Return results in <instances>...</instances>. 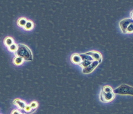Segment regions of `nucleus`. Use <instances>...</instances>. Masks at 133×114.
I'll return each mask as SVG.
<instances>
[{"mask_svg":"<svg viewBox=\"0 0 133 114\" xmlns=\"http://www.w3.org/2000/svg\"><path fill=\"white\" fill-rule=\"evenodd\" d=\"M86 54H87L88 55H90L92 58V59H93L94 61H99L100 63H101L102 59V55L101 53L98 52V51H90V52L86 53Z\"/></svg>","mask_w":133,"mask_h":114,"instance_id":"423d86ee","label":"nucleus"},{"mask_svg":"<svg viewBox=\"0 0 133 114\" xmlns=\"http://www.w3.org/2000/svg\"><path fill=\"white\" fill-rule=\"evenodd\" d=\"M24 62H25V61H24V60L22 58H21V57L17 56H15L14 57V58L13 59V64H14L16 66L21 65H22L23 64Z\"/></svg>","mask_w":133,"mask_h":114,"instance_id":"1a4fd4ad","label":"nucleus"},{"mask_svg":"<svg viewBox=\"0 0 133 114\" xmlns=\"http://www.w3.org/2000/svg\"><path fill=\"white\" fill-rule=\"evenodd\" d=\"M14 55L21 57L25 61H31L33 60V55L31 50L23 44H18V50L14 53Z\"/></svg>","mask_w":133,"mask_h":114,"instance_id":"f257e3e1","label":"nucleus"},{"mask_svg":"<svg viewBox=\"0 0 133 114\" xmlns=\"http://www.w3.org/2000/svg\"><path fill=\"white\" fill-rule=\"evenodd\" d=\"M133 34V23H130L126 31V34Z\"/></svg>","mask_w":133,"mask_h":114,"instance_id":"f3484780","label":"nucleus"},{"mask_svg":"<svg viewBox=\"0 0 133 114\" xmlns=\"http://www.w3.org/2000/svg\"><path fill=\"white\" fill-rule=\"evenodd\" d=\"M100 62L99 61H93L92 63L88 66L83 69L82 72L84 74H89L92 73L93 70L99 66Z\"/></svg>","mask_w":133,"mask_h":114,"instance_id":"39448f33","label":"nucleus"},{"mask_svg":"<svg viewBox=\"0 0 133 114\" xmlns=\"http://www.w3.org/2000/svg\"><path fill=\"white\" fill-rule=\"evenodd\" d=\"M102 91L104 92H106V93H108V92H112L113 91V89H112V88L110 86L108 85H106L102 87Z\"/></svg>","mask_w":133,"mask_h":114,"instance_id":"2eb2a0df","label":"nucleus"},{"mask_svg":"<svg viewBox=\"0 0 133 114\" xmlns=\"http://www.w3.org/2000/svg\"><path fill=\"white\" fill-rule=\"evenodd\" d=\"M29 104L30 105L32 110H37V108L39 106L38 103L37 101H32Z\"/></svg>","mask_w":133,"mask_h":114,"instance_id":"a211bd4d","label":"nucleus"},{"mask_svg":"<svg viewBox=\"0 0 133 114\" xmlns=\"http://www.w3.org/2000/svg\"><path fill=\"white\" fill-rule=\"evenodd\" d=\"M23 110L25 111V112L27 114H28V113L30 114L31 113H32L31 111H32V110H32L31 107L30 106V105L29 104H27L26 106H25V108H24Z\"/></svg>","mask_w":133,"mask_h":114,"instance_id":"dca6fc26","label":"nucleus"},{"mask_svg":"<svg viewBox=\"0 0 133 114\" xmlns=\"http://www.w3.org/2000/svg\"><path fill=\"white\" fill-rule=\"evenodd\" d=\"M13 103L14 105L18 107V109L20 110H24L25 106H26L27 103L24 101V100H22L19 98H16L14 100H13Z\"/></svg>","mask_w":133,"mask_h":114,"instance_id":"0eeeda50","label":"nucleus"},{"mask_svg":"<svg viewBox=\"0 0 133 114\" xmlns=\"http://www.w3.org/2000/svg\"><path fill=\"white\" fill-rule=\"evenodd\" d=\"M92 61H91L84 60V61H82V62H81L79 65L81 68H82L83 69H84V68H85L88 66L89 65L92 63Z\"/></svg>","mask_w":133,"mask_h":114,"instance_id":"4468645a","label":"nucleus"},{"mask_svg":"<svg viewBox=\"0 0 133 114\" xmlns=\"http://www.w3.org/2000/svg\"><path fill=\"white\" fill-rule=\"evenodd\" d=\"M28 21V20H27V18H26L25 17H21L19 18L17 21V25L20 27L23 28L26 25Z\"/></svg>","mask_w":133,"mask_h":114,"instance_id":"9b49d317","label":"nucleus"},{"mask_svg":"<svg viewBox=\"0 0 133 114\" xmlns=\"http://www.w3.org/2000/svg\"><path fill=\"white\" fill-rule=\"evenodd\" d=\"M113 92L115 94L133 96V87L125 85V84H122L114 89Z\"/></svg>","mask_w":133,"mask_h":114,"instance_id":"f03ea898","label":"nucleus"},{"mask_svg":"<svg viewBox=\"0 0 133 114\" xmlns=\"http://www.w3.org/2000/svg\"><path fill=\"white\" fill-rule=\"evenodd\" d=\"M7 50L9 52L14 53L18 50V44L15 43H13L12 45H11L9 47H7Z\"/></svg>","mask_w":133,"mask_h":114,"instance_id":"ddd939ff","label":"nucleus"},{"mask_svg":"<svg viewBox=\"0 0 133 114\" xmlns=\"http://www.w3.org/2000/svg\"><path fill=\"white\" fill-rule=\"evenodd\" d=\"M130 16H131V18H132L133 20V11H132L131 13H130Z\"/></svg>","mask_w":133,"mask_h":114,"instance_id":"aec40b11","label":"nucleus"},{"mask_svg":"<svg viewBox=\"0 0 133 114\" xmlns=\"http://www.w3.org/2000/svg\"><path fill=\"white\" fill-rule=\"evenodd\" d=\"M4 45L6 46V47H9V46L12 45L13 43H14V40L12 37L7 36L5 38L4 40Z\"/></svg>","mask_w":133,"mask_h":114,"instance_id":"f8f14e48","label":"nucleus"},{"mask_svg":"<svg viewBox=\"0 0 133 114\" xmlns=\"http://www.w3.org/2000/svg\"><path fill=\"white\" fill-rule=\"evenodd\" d=\"M34 27V23L31 20H28V22H27L26 25L23 27V29L25 30V31H31L32 30H33Z\"/></svg>","mask_w":133,"mask_h":114,"instance_id":"9d476101","label":"nucleus"},{"mask_svg":"<svg viewBox=\"0 0 133 114\" xmlns=\"http://www.w3.org/2000/svg\"><path fill=\"white\" fill-rule=\"evenodd\" d=\"M20 114H24V113H22V112H21Z\"/></svg>","mask_w":133,"mask_h":114,"instance_id":"412c9836","label":"nucleus"},{"mask_svg":"<svg viewBox=\"0 0 133 114\" xmlns=\"http://www.w3.org/2000/svg\"><path fill=\"white\" fill-rule=\"evenodd\" d=\"M131 23H133V20L132 18H125L120 21L119 23V27L123 34H126V29L128 27L129 24Z\"/></svg>","mask_w":133,"mask_h":114,"instance_id":"20e7f679","label":"nucleus"},{"mask_svg":"<svg viewBox=\"0 0 133 114\" xmlns=\"http://www.w3.org/2000/svg\"><path fill=\"white\" fill-rule=\"evenodd\" d=\"M115 98V94L114 92H104L101 90L100 94V99L103 103H109L112 102Z\"/></svg>","mask_w":133,"mask_h":114,"instance_id":"7ed1b4c3","label":"nucleus"},{"mask_svg":"<svg viewBox=\"0 0 133 114\" xmlns=\"http://www.w3.org/2000/svg\"><path fill=\"white\" fill-rule=\"evenodd\" d=\"M21 112H20V110H18L17 109H15L14 110L12 111V113H11V114H20Z\"/></svg>","mask_w":133,"mask_h":114,"instance_id":"6ab92c4d","label":"nucleus"},{"mask_svg":"<svg viewBox=\"0 0 133 114\" xmlns=\"http://www.w3.org/2000/svg\"><path fill=\"white\" fill-rule=\"evenodd\" d=\"M70 61L75 65H80L83 61L80 54L74 53L70 57Z\"/></svg>","mask_w":133,"mask_h":114,"instance_id":"6e6552de","label":"nucleus"}]
</instances>
